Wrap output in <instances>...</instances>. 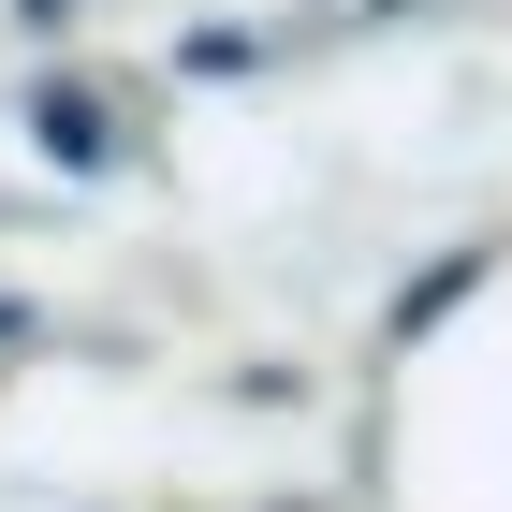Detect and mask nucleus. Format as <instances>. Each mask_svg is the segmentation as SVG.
<instances>
[{
  "label": "nucleus",
  "mask_w": 512,
  "mask_h": 512,
  "mask_svg": "<svg viewBox=\"0 0 512 512\" xmlns=\"http://www.w3.org/2000/svg\"><path fill=\"white\" fill-rule=\"evenodd\" d=\"M30 132H44V147H59V161H103V147H118L88 88H44V103H30Z\"/></svg>",
  "instance_id": "obj_1"
}]
</instances>
